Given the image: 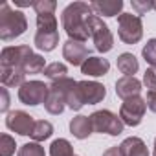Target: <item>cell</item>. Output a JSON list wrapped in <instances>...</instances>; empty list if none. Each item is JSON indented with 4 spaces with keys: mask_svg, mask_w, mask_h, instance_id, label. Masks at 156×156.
Listing matches in <instances>:
<instances>
[{
    "mask_svg": "<svg viewBox=\"0 0 156 156\" xmlns=\"http://www.w3.org/2000/svg\"><path fill=\"white\" fill-rule=\"evenodd\" d=\"M66 73H68L66 64H62V62H59V61L48 64L46 70H44V75L48 77V79H51V81H57V79H62V77H68Z\"/></svg>",
    "mask_w": 156,
    "mask_h": 156,
    "instance_id": "cell-25",
    "label": "cell"
},
{
    "mask_svg": "<svg viewBox=\"0 0 156 156\" xmlns=\"http://www.w3.org/2000/svg\"><path fill=\"white\" fill-rule=\"evenodd\" d=\"M119 149H121L123 156H149V149H147L145 141L138 136H130V138L123 140Z\"/></svg>",
    "mask_w": 156,
    "mask_h": 156,
    "instance_id": "cell-17",
    "label": "cell"
},
{
    "mask_svg": "<svg viewBox=\"0 0 156 156\" xmlns=\"http://www.w3.org/2000/svg\"><path fill=\"white\" fill-rule=\"evenodd\" d=\"M141 55H143V59L151 64V68H156V39L147 41V44H145L143 50H141Z\"/></svg>",
    "mask_w": 156,
    "mask_h": 156,
    "instance_id": "cell-29",
    "label": "cell"
},
{
    "mask_svg": "<svg viewBox=\"0 0 156 156\" xmlns=\"http://www.w3.org/2000/svg\"><path fill=\"white\" fill-rule=\"evenodd\" d=\"M51 134H53V125H51L50 121H46V119H39V121H35V127H33L31 138H33L37 143L48 140Z\"/></svg>",
    "mask_w": 156,
    "mask_h": 156,
    "instance_id": "cell-22",
    "label": "cell"
},
{
    "mask_svg": "<svg viewBox=\"0 0 156 156\" xmlns=\"http://www.w3.org/2000/svg\"><path fill=\"white\" fill-rule=\"evenodd\" d=\"M64 99H66V107L72 108V110H81L85 107V101H83V96L79 92V81H77L72 88L66 90L64 94Z\"/></svg>",
    "mask_w": 156,
    "mask_h": 156,
    "instance_id": "cell-21",
    "label": "cell"
},
{
    "mask_svg": "<svg viewBox=\"0 0 156 156\" xmlns=\"http://www.w3.org/2000/svg\"><path fill=\"white\" fill-rule=\"evenodd\" d=\"M110 70V62L103 57H90L85 61V64L81 66V73L90 75V77H101L107 75Z\"/></svg>",
    "mask_w": 156,
    "mask_h": 156,
    "instance_id": "cell-13",
    "label": "cell"
},
{
    "mask_svg": "<svg viewBox=\"0 0 156 156\" xmlns=\"http://www.w3.org/2000/svg\"><path fill=\"white\" fill-rule=\"evenodd\" d=\"M33 55V50L26 44L6 46L0 53V68H22L28 57Z\"/></svg>",
    "mask_w": 156,
    "mask_h": 156,
    "instance_id": "cell-8",
    "label": "cell"
},
{
    "mask_svg": "<svg viewBox=\"0 0 156 156\" xmlns=\"http://www.w3.org/2000/svg\"><path fill=\"white\" fill-rule=\"evenodd\" d=\"M70 132L77 140H87L94 132L90 116H75V118H72L70 119Z\"/></svg>",
    "mask_w": 156,
    "mask_h": 156,
    "instance_id": "cell-14",
    "label": "cell"
},
{
    "mask_svg": "<svg viewBox=\"0 0 156 156\" xmlns=\"http://www.w3.org/2000/svg\"><path fill=\"white\" fill-rule=\"evenodd\" d=\"M87 26H88V33L94 39V44H96V50L98 51L107 53V51H110L114 48V35L108 30V26L103 22L101 17L92 15L88 19V24Z\"/></svg>",
    "mask_w": 156,
    "mask_h": 156,
    "instance_id": "cell-5",
    "label": "cell"
},
{
    "mask_svg": "<svg viewBox=\"0 0 156 156\" xmlns=\"http://www.w3.org/2000/svg\"><path fill=\"white\" fill-rule=\"evenodd\" d=\"M48 94H50V87L44 81H26L19 88V99H20V103H24L28 107H37V105L44 103Z\"/></svg>",
    "mask_w": 156,
    "mask_h": 156,
    "instance_id": "cell-7",
    "label": "cell"
},
{
    "mask_svg": "<svg viewBox=\"0 0 156 156\" xmlns=\"http://www.w3.org/2000/svg\"><path fill=\"white\" fill-rule=\"evenodd\" d=\"M140 92H141V81L136 79L134 75H123L121 79L116 81V94L123 101L129 98L140 96Z\"/></svg>",
    "mask_w": 156,
    "mask_h": 156,
    "instance_id": "cell-12",
    "label": "cell"
},
{
    "mask_svg": "<svg viewBox=\"0 0 156 156\" xmlns=\"http://www.w3.org/2000/svg\"><path fill=\"white\" fill-rule=\"evenodd\" d=\"M33 42L41 51H53L59 44V31H37Z\"/></svg>",
    "mask_w": 156,
    "mask_h": 156,
    "instance_id": "cell-18",
    "label": "cell"
},
{
    "mask_svg": "<svg viewBox=\"0 0 156 156\" xmlns=\"http://www.w3.org/2000/svg\"><path fill=\"white\" fill-rule=\"evenodd\" d=\"M94 15V9L90 4H85V2H72L64 8L62 11V28L66 31V35L72 39V41H79V42H85L88 41L90 33H88V19Z\"/></svg>",
    "mask_w": 156,
    "mask_h": 156,
    "instance_id": "cell-1",
    "label": "cell"
},
{
    "mask_svg": "<svg viewBox=\"0 0 156 156\" xmlns=\"http://www.w3.org/2000/svg\"><path fill=\"white\" fill-rule=\"evenodd\" d=\"M96 15H103V17H119L121 9H123V2L121 0H96L90 4Z\"/></svg>",
    "mask_w": 156,
    "mask_h": 156,
    "instance_id": "cell-16",
    "label": "cell"
},
{
    "mask_svg": "<svg viewBox=\"0 0 156 156\" xmlns=\"http://www.w3.org/2000/svg\"><path fill=\"white\" fill-rule=\"evenodd\" d=\"M17 149L15 138H11L9 134H2L0 138V156H13Z\"/></svg>",
    "mask_w": 156,
    "mask_h": 156,
    "instance_id": "cell-28",
    "label": "cell"
},
{
    "mask_svg": "<svg viewBox=\"0 0 156 156\" xmlns=\"http://www.w3.org/2000/svg\"><path fill=\"white\" fill-rule=\"evenodd\" d=\"M90 119H92V127H94V132H99V134H110V136H119L123 132V127L125 123L121 121L119 116H116L114 112L110 110H96L90 114Z\"/></svg>",
    "mask_w": 156,
    "mask_h": 156,
    "instance_id": "cell-4",
    "label": "cell"
},
{
    "mask_svg": "<svg viewBox=\"0 0 156 156\" xmlns=\"http://www.w3.org/2000/svg\"><path fill=\"white\" fill-rule=\"evenodd\" d=\"M132 9L136 11V15L140 17V15H145L147 11H151L152 9V2L151 0H132Z\"/></svg>",
    "mask_w": 156,
    "mask_h": 156,
    "instance_id": "cell-31",
    "label": "cell"
},
{
    "mask_svg": "<svg viewBox=\"0 0 156 156\" xmlns=\"http://www.w3.org/2000/svg\"><path fill=\"white\" fill-rule=\"evenodd\" d=\"M6 127L20 136H31L35 119H33V116H30L24 110H11L6 116Z\"/></svg>",
    "mask_w": 156,
    "mask_h": 156,
    "instance_id": "cell-9",
    "label": "cell"
},
{
    "mask_svg": "<svg viewBox=\"0 0 156 156\" xmlns=\"http://www.w3.org/2000/svg\"><path fill=\"white\" fill-rule=\"evenodd\" d=\"M28 30V19L22 11L11 9L9 4H2L0 8V39L13 41L20 37Z\"/></svg>",
    "mask_w": 156,
    "mask_h": 156,
    "instance_id": "cell-2",
    "label": "cell"
},
{
    "mask_svg": "<svg viewBox=\"0 0 156 156\" xmlns=\"http://www.w3.org/2000/svg\"><path fill=\"white\" fill-rule=\"evenodd\" d=\"M37 28H39V31H57V19H55V13L37 15Z\"/></svg>",
    "mask_w": 156,
    "mask_h": 156,
    "instance_id": "cell-26",
    "label": "cell"
},
{
    "mask_svg": "<svg viewBox=\"0 0 156 156\" xmlns=\"http://www.w3.org/2000/svg\"><path fill=\"white\" fill-rule=\"evenodd\" d=\"M145 103H147V108H149V110L156 112V90H149V92H147Z\"/></svg>",
    "mask_w": 156,
    "mask_h": 156,
    "instance_id": "cell-33",
    "label": "cell"
},
{
    "mask_svg": "<svg viewBox=\"0 0 156 156\" xmlns=\"http://www.w3.org/2000/svg\"><path fill=\"white\" fill-rule=\"evenodd\" d=\"M152 9H156V2H152Z\"/></svg>",
    "mask_w": 156,
    "mask_h": 156,
    "instance_id": "cell-37",
    "label": "cell"
},
{
    "mask_svg": "<svg viewBox=\"0 0 156 156\" xmlns=\"http://www.w3.org/2000/svg\"><path fill=\"white\" fill-rule=\"evenodd\" d=\"M140 68V62L138 59L132 55V53H121L118 57V70L125 75H134Z\"/></svg>",
    "mask_w": 156,
    "mask_h": 156,
    "instance_id": "cell-20",
    "label": "cell"
},
{
    "mask_svg": "<svg viewBox=\"0 0 156 156\" xmlns=\"http://www.w3.org/2000/svg\"><path fill=\"white\" fill-rule=\"evenodd\" d=\"M26 72L22 68H0V81L6 88L22 87L26 81Z\"/></svg>",
    "mask_w": 156,
    "mask_h": 156,
    "instance_id": "cell-15",
    "label": "cell"
},
{
    "mask_svg": "<svg viewBox=\"0 0 156 156\" xmlns=\"http://www.w3.org/2000/svg\"><path fill=\"white\" fill-rule=\"evenodd\" d=\"M154 156H156V138H154V152H152Z\"/></svg>",
    "mask_w": 156,
    "mask_h": 156,
    "instance_id": "cell-36",
    "label": "cell"
},
{
    "mask_svg": "<svg viewBox=\"0 0 156 156\" xmlns=\"http://www.w3.org/2000/svg\"><path fill=\"white\" fill-rule=\"evenodd\" d=\"M17 156H46V152H44V147H41L37 141H30L19 149Z\"/></svg>",
    "mask_w": 156,
    "mask_h": 156,
    "instance_id": "cell-27",
    "label": "cell"
},
{
    "mask_svg": "<svg viewBox=\"0 0 156 156\" xmlns=\"http://www.w3.org/2000/svg\"><path fill=\"white\" fill-rule=\"evenodd\" d=\"M64 107H66V99H64V96H62L61 92L50 88V94H48V98H46V101H44V108H46L50 114L59 116V114H62Z\"/></svg>",
    "mask_w": 156,
    "mask_h": 156,
    "instance_id": "cell-19",
    "label": "cell"
},
{
    "mask_svg": "<svg viewBox=\"0 0 156 156\" xmlns=\"http://www.w3.org/2000/svg\"><path fill=\"white\" fill-rule=\"evenodd\" d=\"M118 37L125 44H136L143 37V24L138 15L121 13L118 17Z\"/></svg>",
    "mask_w": 156,
    "mask_h": 156,
    "instance_id": "cell-3",
    "label": "cell"
},
{
    "mask_svg": "<svg viewBox=\"0 0 156 156\" xmlns=\"http://www.w3.org/2000/svg\"><path fill=\"white\" fill-rule=\"evenodd\" d=\"M62 57L72 64V66H83L87 59H90V50L87 48L85 42L72 41L68 39L62 46Z\"/></svg>",
    "mask_w": 156,
    "mask_h": 156,
    "instance_id": "cell-10",
    "label": "cell"
},
{
    "mask_svg": "<svg viewBox=\"0 0 156 156\" xmlns=\"http://www.w3.org/2000/svg\"><path fill=\"white\" fill-rule=\"evenodd\" d=\"M79 92L85 105H98L107 96V88L98 81H79Z\"/></svg>",
    "mask_w": 156,
    "mask_h": 156,
    "instance_id": "cell-11",
    "label": "cell"
},
{
    "mask_svg": "<svg viewBox=\"0 0 156 156\" xmlns=\"http://www.w3.org/2000/svg\"><path fill=\"white\" fill-rule=\"evenodd\" d=\"M143 85L149 90H156V70L154 68H147L143 73Z\"/></svg>",
    "mask_w": 156,
    "mask_h": 156,
    "instance_id": "cell-32",
    "label": "cell"
},
{
    "mask_svg": "<svg viewBox=\"0 0 156 156\" xmlns=\"http://www.w3.org/2000/svg\"><path fill=\"white\" fill-rule=\"evenodd\" d=\"M103 156H123V152H121L119 147H110L103 152Z\"/></svg>",
    "mask_w": 156,
    "mask_h": 156,
    "instance_id": "cell-35",
    "label": "cell"
},
{
    "mask_svg": "<svg viewBox=\"0 0 156 156\" xmlns=\"http://www.w3.org/2000/svg\"><path fill=\"white\" fill-rule=\"evenodd\" d=\"M145 110H147V103L141 96H134V98H129L121 103V108H119V118L125 125L129 127H138L145 116Z\"/></svg>",
    "mask_w": 156,
    "mask_h": 156,
    "instance_id": "cell-6",
    "label": "cell"
},
{
    "mask_svg": "<svg viewBox=\"0 0 156 156\" xmlns=\"http://www.w3.org/2000/svg\"><path fill=\"white\" fill-rule=\"evenodd\" d=\"M22 70H24L26 73H41V72L46 70V61H44L42 55L33 53L31 57L26 59V62L22 64Z\"/></svg>",
    "mask_w": 156,
    "mask_h": 156,
    "instance_id": "cell-24",
    "label": "cell"
},
{
    "mask_svg": "<svg viewBox=\"0 0 156 156\" xmlns=\"http://www.w3.org/2000/svg\"><path fill=\"white\" fill-rule=\"evenodd\" d=\"M57 2L55 0H35L33 2V9L37 15H46V13H55Z\"/></svg>",
    "mask_w": 156,
    "mask_h": 156,
    "instance_id": "cell-30",
    "label": "cell"
},
{
    "mask_svg": "<svg viewBox=\"0 0 156 156\" xmlns=\"http://www.w3.org/2000/svg\"><path fill=\"white\" fill-rule=\"evenodd\" d=\"M0 94H2V105H0V110H2V112H6V110H8V107H9V96H8V88L4 87L2 90H0Z\"/></svg>",
    "mask_w": 156,
    "mask_h": 156,
    "instance_id": "cell-34",
    "label": "cell"
},
{
    "mask_svg": "<svg viewBox=\"0 0 156 156\" xmlns=\"http://www.w3.org/2000/svg\"><path fill=\"white\" fill-rule=\"evenodd\" d=\"M50 156H75L73 154V147L68 140L64 138H59V140H53L51 145H50Z\"/></svg>",
    "mask_w": 156,
    "mask_h": 156,
    "instance_id": "cell-23",
    "label": "cell"
}]
</instances>
